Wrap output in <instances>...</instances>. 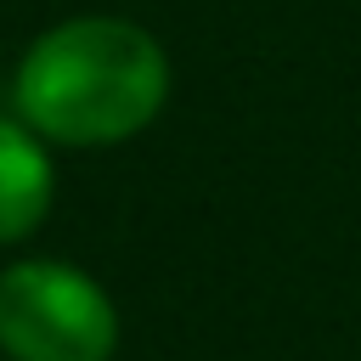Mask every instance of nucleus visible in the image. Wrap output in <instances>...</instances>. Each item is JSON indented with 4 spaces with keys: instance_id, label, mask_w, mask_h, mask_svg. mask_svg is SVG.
<instances>
[{
    "instance_id": "f257e3e1",
    "label": "nucleus",
    "mask_w": 361,
    "mask_h": 361,
    "mask_svg": "<svg viewBox=\"0 0 361 361\" xmlns=\"http://www.w3.org/2000/svg\"><path fill=\"white\" fill-rule=\"evenodd\" d=\"M169 96L164 45L130 17H73L17 68V113L45 141L102 147L147 130Z\"/></svg>"
},
{
    "instance_id": "f03ea898",
    "label": "nucleus",
    "mask_w": 361,
    "mask_h": 361,
    "mask_svg": "<svg viewBox=\"0 0 361 361\" xmlns=\"http://www.w3.org/2000/svg\"><path fill=\"white\" fill-rule=\"evenodd\" d=\"M113 344L118 310L85 271L56 259L0 271V350L11 361H107Z\"/></svg>"
},
{
    "instance_id": "7ed1b4c3",
    "label": "nucleus",
    "mask_w": 361,
    "mask_h": 361,
    "mask_svg": "<svg viewBox=\"0 0 361 361\" xmlns=\"http://www.w3.org/2000/svg\"><path fill=\"white\" fill-rule=\"evenodd\" d=\"M51 192H56V169L39 147V130L0 118V243H23L45 220Z\"/></svg>"
}]
</instances>
